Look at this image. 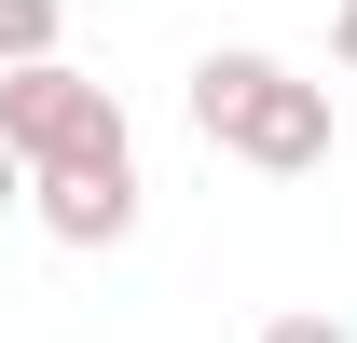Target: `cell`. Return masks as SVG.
Here are the masks:
<instances>
[{
    "label": "cell",
    "instance_id": "cell-6",
    "mask_svg": "<svg viewBox=\"0 0 357 343\" xmlns=\"http://www.w3.org/2000/svg\"><path fill=\"white\" fill-rule=\"evenodd\" d=\"M330 55H344V69H357V0H330Z\"/></svg>",
    "mask_w": 357,
    "mask_h": 343
},
{
    "label": "cell",
    "instance_id": "cell-7",
    "mask_svg": "<svg viewBox=\"0 0 357 343\" xmlns=\"http://www.w3.org/2000/svg\"><path fill=\"white\" fill-rule=\"evenodd\" d=\"M0 206H28V165H14V137H0Z\"/></svg>",
    "mask_w": 357,
    "mask_h": 343
},
{
    "label": "cell",
    "instance_id": "cell-4",
    "mask_svg": "<svg viewBox=\"0 0 357 343\" xmlns=\"http://www.w3.org/2000/svg\"><path fill=\"white\" fill-rule=\"evenodd\" d=\"M28 55H55V0H0V69H28Z\"/></svg>",
    "mask_w": 357,
    "mask_h": 343
},
{
    "label": "cell",
    "instance_id": "cell-5",
    "mask_svg": "<svg viewBox=\"0 0 357 343\" xmlns=\"http://www.w3.org/2000/svg\"><path fill=\"white\" fill-rule=\"evenodd\" d=\"M261 343H357V330L330 316V302H289V316H261Z\"/></svg>",
    "mask_w": 357,
    "mask_h": 343
},
{
    "label": "cell",
    "instance_id": "cell-2",
    "mask_svg": "<svg viewBox=\"0 0 357 343\" xmlns=\"http://www.w3.org/2000/svg\"><path fill=\"white\" fill-rule=\"evenodd\" d=\"M0 137H14V165H28V178H55V165H137L124 96H110V83H83L69 55L0 69Z\"/></svg>",
    "mask_w": 357,
    "mask_h": 343
},
{
    "label": "cell",
    "instance_id": "cell-3",
    "mask_svg": "<svg viewBox=\"0 0 357 343\" xmlns=\"http://www.w3.org/2000/svg\"><path fill=\"white\" fill-rule=\"evenodd\" d=\"M28 206H42L55 247H124L137 234V165H55V178H28Z\"/></svg>",
    "mask_w": 357,
    "mask_h": 343
},
{
    "label": "cell",
    "instance_id": "cell-1",
    "mask_svg": "<svg viewBox=\"0 0 357 343\" xmlns=\"http://www.w3.org/2000/svg\"><path fill=\"white\" fill-rule=\"evenodd\" d=\"M192 137L234 151V165H261V178H316L330 165V83H303L289 55L220 42L206 69H192Z\"/></svg>",
    "mask_w": 357,
    "mask_h": 343
}]
</instances>
